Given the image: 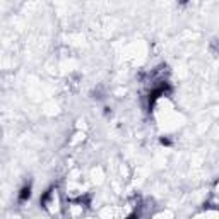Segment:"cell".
Returning <instances> with one entry per match:
<instances>
[{"instance_id": "1", "label": "cell", "mask_w": 219, "mask_h": 219, "mask_svg": "<svg viewBox=\"0 0 219 219\" xmlns=\"http://www.w3.org/2000/svg\"><path fill=\"white\" fill-rule=\"evenodd\" d=\"M29 195H31V188L24 187L23 190H21V193H19V199L21 200H26V199H29Z\"/></svg>"}]
</instances>
